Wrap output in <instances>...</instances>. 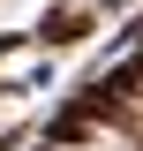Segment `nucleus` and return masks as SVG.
<instances>
[{
	"label": "nucleus",
	"instance_id": "obj_1",
	"mask_svg": "<svg viewBox=\"0 0 143 151\" xmlns=\"http://www.w3.org/2000/svg\"><path fill=\"white\" fill-rule=\"evenodd\" d=\"M83 151H136V144H128V136H113V129H106V136H90Z\"/></svg>",
	"mask_w": 143,
	"mask_h": 151
}]
</instances>
